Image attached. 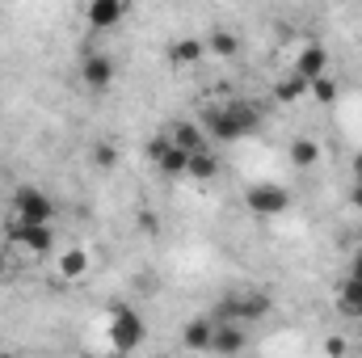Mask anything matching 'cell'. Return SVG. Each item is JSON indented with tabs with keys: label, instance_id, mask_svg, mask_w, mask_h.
<instances>
[{
	"label": "cell",
	"instance_id": "obj_13",
	"mask_svg": "<svg viewBox=\"0 0 362 358\" xmlns=\"http://www.w3.org/2000/svg\"><path fill=\"white\" fill-rule=\"evenodd\" d=\"M165 59H169V68L189 72V68H198V64L206 59V42H202V38H177V42H169Z\"/></svg>",
	"mask_w": 362,
	"mask_h": 358
},
{
	"label": "cell",
	"instance_id": "obj_2",
	"mask_svg": "<svg viewBox=\"0 0 362 358\" xmlns=\"http://www.w3.org/2000/svg\"><path fill=\"white\" fill-rule=\"evenodd\" d=\"M274 308L270 291H262V287H232L215 308H211V316L215 321H228V325H257V321H266Z\"/></svg>",
	"mask_w": 362,
	"mask_h": 358
},
{
	"label": "cell",
	"instance_id": "obj_17",
	"mask_svg": "<svg viewBox=\"0 0 362 358\" xmlns=\"http://www.w3.org/2000/svg\"><path fill=\"white\" fill-rule=\"evenodd\" d=\"M286 156H291V165H295V169H316V165H320V156H325V148H320V139L299 135V139H291Z\"/></svg>",
	"mask_w": 362,
	"mask_h": 358
},
{
	"label": "cell",
	"instance_id": "obj_10",
	"mask_svg": "<svg viewBox=\"0 0 362 358\" xmlns=\"http://www.w3.org/2000/svg\"><path fill=\"white\" fill-rule=\"evenodd\" d=\"M169 139L177 144L181 152H202V148H211V135H206V127L198 122V118H173L169 122Z\"/></svg>",
	"mask_w": 362,
	"mask_h": 358
},
{
	"label": "cell",
	"instance_id": "obj_25",
	"mask_svg": "<svg viewBox=\"0 0 362 358\" xmlns=\"http://www.w3.org/2000/svg\"><path fill=\"white\" fill-rule=\"evenodd\" d=\"M350 202H354V211H362V181H354V190H350Z\"/></svg>",
	"mask_w": 362,
	"mask_h": 358
},
{
	"label": "cell",
	"instance_id": "obj_5",
	"mask_svg": "<svg viewBox=\"0 0 362 358\" xmlns=\"http://www.w3.org/2000/svg\"><path fill=\"white\" fill-rule=\"evenodd\" d=\"M245 211L253 219H278L291 211V190H282L278 181H257L245 190Z\"/></svg>",
	"mask_w": 362,
	"mask_h": 358
},
{
	"label": "cell",
	"instance_id": "obj_14",
	"mask_svg": "<svg viewBox=\"0 0 362 358\" xmlns=\"http://www.w3.org/2000/svg\"><path fill=\"white\" fill-rule=\"evenodd\" d=\"M295 72L312 85L316 76H325L329 72V51L320 47V42H308V47H299V55H295Z\"/></svg>",
	"mask_w": 362,
	"mask_h": 358
},
{
	"label": "cell",
	"instance_id": "obj_8",
	"mask_svg": "<svg viewBox=\"0 0 362 358\" xmlns=\"http://www.w3.org/2000/svg\"><path fill=\"white\" fill-rule=\"evenodd\" d=\"M144 156L165 173V178H185V165H189V152H181L177 144L169 139V131L165 135H156V139H148L144 144Z\"/></svg>",
	"mask_w": 362,
	"mask_h": 358
},
{
	"label": "cell",
	"instance_id": "obj_16",
	"mask_svg": "<svg viewBox=\"0 0 362 358\" xmlns=\"http://www.w3.org/2000/svg\"><path fill=\"white\" fill-rule=\"evenodd\" d=\"M202 42H206V55H215V59H236L240 55V38L223 25H211Z\"/></svg>",
	"mask_w": 362,
	"mask_h": 358
},
{
	"label": "cell",
	"instance_id": "obj_4",
	"mask_svg": "<svg viewBox=\"0 0 362 358\" xmlns=\"http://www.w3.org/2000/svg\"><path fill=\"white\" fill-rule=\"evenodd\" d=\"M105 333H110V346H114V350L131 354V350L144 346L148 325H144V316H139L131 304H110V325H105Z\"/></svg>",
	"mask_w": 362,
	"mask_h": 358
},
{
	"label": "cell",
	"instance_id": "obj_28",
	"mask_svg": "<svg viewBox=\"0 0 362 358\" xmlns=\"http://www.w3.org/2000/svg\"><path fill=\"white\" fill-rule=\"evenodd\" d=\"M354 181H362V152L354 156Z\"/></svg>",
	"mask_w": 362,
	"mask_h": 358
},
{
	"label": "cell",
	"instance_id": "obj_21",
	"mask_svg": "<svg viewBox=\"0 0 362 358\" xmlns=\"http://www.w3.org/2000/svg\"><path fill=\"white\" fill-rule=\"evenodd\" d=\"M308 93H312V97H316L320 105H337V97H341V85H337V81H333V76L325 72V76H316V81L308 85Z\"/></svg>",
	"mask_w": 362,
	"mask_h": 358
},
{
	"label": "cell",
	"instance_id": "obj_3",
	"mask_svg": "<svg viewBox=\"0 0 362 358\" xmlns=\"http://www.w3.org/2000/svg\"><path fill=\"white\" fill-rule=\"evenodd\" d=\"M0 236L13 253H25V258H51L55 253V224H30V219L8 215L0 224Z\"/></svg>",
	"mask_w": 362,
	"mask_h": 358
},
{
	"label": "cell",
	"instance_id": "obj_22",
	"mask_svg": "<svg viewBox=\"0 0 362 358\" xmlns=\"http://www.w3.org/2000/svg\"><path fill=\"white\" fill-rule=\"evenodd\" d=\"M93 165H97V169H101V173H110V169H118V161H122V156H118V148H114V144H110V139H101V144H93Z\"/></svg>",
	"mask_w": 362,
	"mask_h": 358
},
{
	"label": "cell",
	"instance_id": "obj_23",
	"mask_svg": "<svg viewBox=\"0 0 362 358\" xmlns=\"http://www.w3.org/2000/svg\"><path fill=\"white\" fill-rule=\"evenodd\" d=\"M8 274H13V249L0 245V278H8Z\"/></svg>",
	"mask_w": 362,
	"mask_h": 358
},
{
	"label": "cell",
	"instance_id": "obj_19",
	"mask_svg": "<svg viewBox=\"0 0 362 358\" xmlns=\"http://www.w3.org/2000/svg\"><path fill=\"white\" fill-rule=\"evenodd\" d=\"M55 266H59V274H64L68 282H81V278L89 274L93 258H89V249H81V245H72V249H64V253L55 258Z\"/></svg>",
	"mask_w": 362,
	"mask_h": 358
},
{
	"label": "cell",
	"instance_id": "obj_6",
	"mask_svg": "<svg viewBox=\"0 0 362 358\" xmlns=\"http://www.w3.org/2000/svg\"><path fill=\"white\" fill-rule=\"evenodd\" d=\"M8 215L30 219V224H55V202L42 185H17L8 198Z\"/></svg>",
	"mask_w": 362,
	"mask_h": 358
},
{
	"label": "cell",
	"instance_id": "obj_18",
	"mask_svg": "<svg viewBox=\"0 0 362 358\" xmlns=\"http://www.w3.org/2000/svg\"><path fill=\"white\" fill-rule=\"evenodd\" d=\"M215 178H219V156H215L211 148L194 152V156H189V165H185V181L206 185V181H215Z\"/></svg>",
	"mask_w": 362,
	"mask_h": 358
},
{
	"label": "cell",
	"instance_id": "obj_24",
	"mask_svg": "<svg viewBox=\"0 0 362 358\" xmlns=\"http://www.w3.org/2000/svg\"><path fill=\"white\" fill-rule=\"evenodd\" d=\"M139 224H144V232H156V228H160V219H156V215H139Z\"/></svg>",
	"mask_w": 362,
	"mask_h": 358
},
{
	"label": "cell",
	"instance_id": "obj_7",
	"mask_svg": "<svg viewBox=\"0 0 362 358\" xmlns=\"http://www.w3.org/2000/svg\"><path fill=\"white\" fill-rule=\"evenodd\" d=\"M76 76H81V85L89 93H110L114 81H118V64L105 51H85L81 64H76Z\"/></svg>",
	"mask_w": 362,
	"mask_h": 358
},
{
	"label": "cell",
	"instance_id": "obj_9",
	"mask_svg": "<svg viewBox=\"0 0 362 358\" xmlns=\"http://www.w3.org/2000/svg\"><path fill=\"white\" fill-rule=\"evenodd\" d=\"M127 13H131V0H89L85 4V21H89V30H97V34L118 30L127 21Z\"/></svg>",
	"mask_w": 362,
	"mask_h": 358
},
{
	"label": "cell",
	"instance_id": "obj_20",
	"mask_svg": "<svg viewBox=\"0 0 362 358\" xmlns=\"http://www.w3.org/2000/svg\"><path fill=\"white\" fill-rule=\"evenodd\" d=\"M274 97H278L282 105H295L299 97H308V81H303V76L291 68L286 76H278V81H274Z\"/></svg>",
	"mask_w": 362,
	"mask_h": 358
},
{
	"label": "cell",
	"instance_id": "obj_26",
	"mask_svg": "<svg viewBox=\"0 0 362 358\" xmlns=\"http://www.w3.org/2000/svg\"><path fill=\"white\" fill-rule=\"evenodd\" d=\"M346 274H362V249H354V258H350V270Z\"/></svg>",
	"mask_w": 362,
	"mask_h": 358
},
{
	"label": "cell",
	"instance_id": "obj_27",
	"mask_svg": "<svg viewBox=\"0 0 362 358\" xmlns=\"http://www.w3.org/2000/svg\"><path fill=\"white\" fill-rule=\"evenodd\" d=\"M325 350H329V354H346V342H341V337H333V342H329Z\"/></svg>",
	"mask_w": 362,
	"mask_h": 358
},
{
	"label": "cell",
	"instance_id": "obj_1",
	"mask_svg": "<svg viewBox=\"0 0 362 358\" xmlns=\"http://www.w3.org/2000/svg\"><path fill=\"white\" fill-rule=\"evenodd\" d=\"M211 135V144H240L245 135H257L266 114L257 101H245V97H232V101H219V105H206L202 118H198Z\"/></svg>",
	"mask_w": 362,
	"mask_h": 358
},
{
	"label": "cell",
	"instance_id": "obj_11",
	"mask_svg": "<svg viewBox=\"0 0 362 358\" xmlns=\"http://www.w3.org/2000/svg\"><path fill=\"white\" fill-rule=\"evenodd\" d=\"M249 346V325H228V321H215V333H211V350L206 354H240Z\"/></svg>",
	"mask_w": 362,
	"mask_h": 358
},
{
	"label": "cell",
	"instance_id": "obj_12",
	"mask_svg": "<svg viewBox=\"0 0 362 358\" xmlns=\"http://www.w3.org/2000/svg\"><path fill=\"white\" fill-rule=\"evenodd\" d=\"M333 304L346 321H362V274H346L333 291Z\"/></svg>",
	"mask_w": 362,
	"mask_h": 358
},
{
	"label": "cell",
	"instance_id": "obj_15",
	"mask_svg": "<svg viewBox=\"0 0 362 358\" xmlns=\"http://www.w3.org/2000/svg\"><path fill=\"white\" fill-rule=\"evenodd\" d=\"M211 333H215V316H194V321L181 329V346L206 354V350H211Z\"/></svg>",
	"mask_w": 362,
	"mask_h": 358
}]
</instances>
